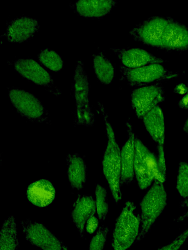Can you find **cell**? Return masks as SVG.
I'll return each mask as SVG.
<instances>
[{"instance_id": "6da1fadb", "label": "cell", "mask_w": 188, "mask_h": 250, "mask_svg": "<svg viewBox=\"0 0 188 250\" xmlns=\"http://www.w3.org/2000/svg\"><path fill=\"white\" fill-rule=\"evenodd\" d=\"M130 34L154 47L169 51L188 50V28L170 17H150L133 27Z\"/></svg>"}, {"instance_id": "7a4b0ae2", "label": "cell", "mask_w": 188, "mask_h": 250, "mask_svg": "<svg viewBox=\"0 0 188 250\" xmlns=\"http://www.w3.org/2000/svg\"><path fill=\"white\" fill-rule=\"evenodd\" d=\"M100 109L106 125L108 137V143L102 160L103 172L114 200L118 203L122 198L120 190L121 151L107 115L102 106Z\"/></svg>"}, {"instance_id": "3957f363", "label": "cell", "mask_w": 188, "mask_h": 250, "mask_svg": "<svg viewBox=\"0 0 188 250\" xmlns=\"http://www.w3.org/2000/svg\"><path fill=\"white\" fill-rule=\"evenodd\" d=\"M140 217L131 201L125 204L115 224L112 245L114 250H126L136 241L139 233Z\"/></svg>"}, {"instance_id": "277c9868", "label": "cell", "mask_w": 188, "mask_h": 250, "mask_svg": "<svg viewBox=\"0 0 188 250\" xmlns=\"http://www.w3.org/2000/svg\"><path fill=\"white\" fill-rule=\"evenodd\" d=\"M135 144L134 173L140 188L146 189L156 180L164 183L165 176L160 170L158 158L139 138L135 137Z\"/></svg>"}, {"instance_id": "5b68a950", "label": "cell", "mask_w": 188, "mask_h": 250, "mask_svg": "<svg viewBox=\"0 0 188 250\" xmlns=\"http://www.w3.org/2000/svg\"><path fill=\"white\" fill-rule=\"evenodd\" d=\"M166 204V193L163 182L156 180L147 192L141 203V225L135 242L143 238Z\"/></svg>"}, {"instance_id": "8992f818", "label": "cell", "mask_w": 188, "mask_h": 250, "mask_svg": "<svg viewBox=\"0 0 188 250\" xmlns=\"http://www.w3.org/2000/svg\"><path fill=\"white\" fill-rule=\"evenodd\" d=\"M122 77L129 84L135 86H143L150 83L176 78L178 74L164 68L159 63H152L138 68H130L120 66Z\"/></svg>"}, {"instance_id": "52a82bcc", "label": "cell", "mask_w": 188, "mask_h": 250, "mask_svg": "<svg viewBox=\"0 0 188 250\" xmlns=\"http://www.w3.org/2000/svg\"><path fill=\"white\" fill-rule=\"evenodd\" d=\"M74 80L76 123L86 126L91 125L94 123L95 116L91 109L88 78L84 69L83 63L81 61L77 62Z\"/></svg>"}, {"instance_id": "ba28073f", "label": "cell", "mask_w": 188, "mask_h": 250, "mask_svg": "<svg viewBox=\"0 0 188 250\" xmlns=\"http://www.w3.org/2000/svg\"><path fill=\"white\" fill-rule=\"evenodd\" d=\"M165 99L164 92L160 83L146 85L135 89L131 94L132 106L137 116H144Z\"/></svg>"}, {"instance_id": "9c48e42d", "label": "cell", "mask_w": 188, "mask_h": 250, "mask_svg": "<svg viewBox=\"0 0 188 250\" xmlns=\"http://www.w3.org/2000/svg\"><path fill=\"white\" fill-rule=\"evenodd\" d=\"M26 239L43 250H69L43 225L29 219L21 222Z\"/></svg>"}, {"instance_id": "30bf717a", "label": "cell", "mask_w": 188, "mask_h": 250, "mask_svg": "<svg viewBox=\"0 0 188 250\" xmlns=\"http://www.w3.org/2000/svg\"><path fill=\"white\" fill-rule=\"evenodd\" d=\"M10 101L18 112L35 121H44L47 112L40 101L32 94L19 89L9 91Z\"/></svg>"}, {"instance_id": "8fae6325", "label": "cell", "mask_w": 188, "mask_h": 250, "mask_svg": "<svg viewBox=\"0 0 188 250\" xmlns=\"http://www.w3.org/2000/svg\"><path fill=\"white\" fill-rule=\"evenodd\" d=\"M146 129L157 143L158 161L160 169L166 170L164 145V120L162 109L157 105L143 118Z\"/></svg>"}, {"instance_id": "7c38bea8", "label": "cell", "mask_w": 188, "mask_h": 250, "mask_svg": "<svg viewBox=\"0 0 188 250\" xmlns=\"http://www.w3.org/2000/svg\"><path fill=\"white\" fill-rule=\"evenodd\" d=\"M39 27L38 21L35 19L21 17L9 23L4 35L10 42L21 43L30 39Z\"/></svg>"}, {"instance_id": "4fadbf2b", "label": "cell", "mask_w": 188, "mask_h": 250, "mask_svg": "<svg viewBox=\"0 0 188 250\" xmlns=\"http://www.w3.org/2000/svg\"><path fill=\"white\" fill-rule=\"evenodd\" d=\"M118 56L124 66L138 68L152 63H160L165 62L145 50L140 48H111Z\"/></svg>"}, {"instance_id": "5bb4252c", "label": "cell", "mask_w": 188, "mask_h": 250, "mask_svg": "<svg viewBox=\"0 0 188 250\" xmlns=\"http://www.w3.org/2000/svg\"><path fill=\"white\" fill-rule=\"evenodd\" d=\"M126 125L128 137L121 151V185L129 184L135 174V137L129 122L126 123Z\"/></svg>"}, {"instance_id": "9a60e30c", "label": "cell", "mask_w": 188, "mask_h": 250, "mask_svg": "<svg viewBox=\"0 0 188 250\" xmlns=\"http://www.w3.org/2000/svg\"><path fill=\"white\" fill-rule=\"evenodd\" d=\"M14 66L22 76L38 85L46 87L53 85V82L49 73L33 60L18 59L14 62Z\"/></svg>"}, {"instance_id": "2e32d148", "label": "cell", "mask_w": 188, "mask_h": 250, "mask_svg": "<svg viewBox=\"0 0 188 250\" xmlns=\"http://www.w3.org/2000/svg\"><path fill=\"white\" fill-rule=\"evenodd\" d=\"M55 190L48 180L41 179L31 184L27 189V197L33 205L44 207L49 205L54 200Z\"/></svg>"}, {"instance_id": "e0dca14e", "label": "cell", "mask_w": 188, "mask_h": 250, "mask_svg": "<svg viewBox=\"0 0 188 250\" xmlns=\"http://www.w3.org/2000/svg\"><path fill=\"white\" fill-rule=\"evenodd\" d=\"M96 203L90 196H82L78 198L74 204L71 217L80 237L84 235V226L86 221L94 216L96 210Z\"/></svg>"}, {"instance_id": "ac0fdd59", "label": "cell", "mask_w": 188, "mask_h": 250, "mask_svg": "<svg viewBox=\"0 0 188 250\" xmlns=\"http://www.w3.org/2000/svg\"><path fill=\"white\" fill-rule=\"evenodd\" d=\"M115 0H78L71 4L72 8L84 17L101 18L115 6Z\"/></svg>"}, {"instance_id": "d6986e66", "label": "cell", "mask_w": 188, "mask_h": 250, "mask_svg": "<svg viewBox=\"0 0 188 250\" xmlns=\"http://www.w3.org/2000/svg\"><path fill=\"white\" fill-rule=\"evenodd\" d=\"M67 174L71 187L79 190L85 183L86 166L78 154H68L66 158Z\"/></svg>"}, {"instance_id": "ffe728a7", "label": "cell", "mask_w": 188, "mask_h": 250, "mask_svg": "<svg viewBox=\"0 0 188 250\" xmlns=\"http://www.w3.org/2000/svg\"><path fill=\"white\" fill-rule=\"evenodd\" d=\"M0 250H16L19 247L16 225L13 216L5 220L0 230Z\"/></svg>"}, {"instance_id": "44dd1931", "label": "cell", "mask_w": 188, "mask_h": 250, "mask_svg": "<svg viewBox=\"0 0 188 250\" xmlns=\"http://www.w3.org/2000/svg\"><path fill=\"white\" fill-rule=\"evenodd\" d=\"M93 63L94 70L98 80L104 84L110 83L114 77V68L102 52L94 55Z\"/></svg>"}, {"instance_id": "7402d4cb", "label": "cell", "mask_w": 188, "mask_h": 250, "mask_svg": "<svg viewBox=\"0 0 188 250\" xmlns=\"http://www.w3.org/2000/svg\"><path fill=\"white\" fill-rule=\"evenodd\" d=\"M40 61L46 66L54 71H58L63 66L61 57L55 51L48 49L42 50L38 54Z\"/></svg>"}, {"instance_id": "603a6c76", "label": "cell", "mask_w": 188, "mask_h": 250, "mask_svg": "<svg viewBox=\"0 0 188 250\" xmlns=\"http://www.w3.org/2000/svg\"><path fill=\"white\" fill-rule=\"evenodd\" d=\"M176 188L180 195L188 200V164L186 162L179 163Z\"/></svg>"}, {"instance_id": "cb8c5ba5", "label": "cell", "mask_w": 188, "mask_h": 250, "mask_svg": "<svg viewBox=\"0 0 188 250\" xmlns=\"http://www.w3.org/2000/svg\"><path fill=\"white\" fill-rule=\"evenodd\" d=\"M96 208L99 219L103 221L107 214L109 209L107 200V191L99 185H97L95 188Z\"/></svg>"}, {"instance_id": "d4e9b609", "label": "cell", "mask_w": 188, "mask_h": 250, "mask_svg": "<svg viewBox=\"0 0 188 250\" xmlns=\"http://www.w3.org/2000/svg\"><path fill=\"white\" fill-rule=\"evenodd\" d=\"M108 231L107 227L103 225L101 226L91 241L89 250H102L107 239Z\"/></svg>"}, {"instance_id": "484cf974", "label": "cell", "mask_w": 188, "mask_h": 250, "mask_svg": "<svg viewBox=\"0 0 188 250\" xmlns=\"http://www.w3.org/2000/svg\"><path fill=\"white\" fill-rule=\"evenodd\" d=\"M98 225V220L97 218L94 216L91 217L87 221V231L90 233H94Z\"/></svg>"}, {"instance_id": "4316f807", "label": "cell", "mask_w": 188, "mask_h": 250, "mask_svg": "<svg viewBox=\"0 0 188 250\" xmlns=\"http://www.w3.org/2000/svg\"><path fill=\"white\" fill-rule=\"evenodd\" d=\"M174 92L178 94L183 95L188 92V87L185 84L181 83L174 88Z\"/></svg>"}, {"instance_id": "83f0119b", "label": "cell", "mask_w": 188, "mask_h": 250, "mask_svg": "<svg viewBox=\"0 0 188 250\" xmlns=\"http://www.w3.org/2000/svg\"><path fill=\"white\" fill-rule=\"evenodd\" d=\"M178 105L182 109H188V92L179 101Z\"/></svg>"}, {"instance_id": "f1b7e54d", "label": "cell", "mask_w": 188, "mask_h": 250, "mask_svg": "<svg viewBox=\"0 0 188 250\" xmlns=\"http://www.w3.org/2000/svg\"><path fill=\"white\" fill-rule=\"evenodd\" d=\"M184 131L187 133L188 135V117L187 120H186L184 126Z\"/></svg>"}, {"instance_id": "f546056e", "label": "cell", "mask_w": 188, "mask_h": 250, "mask_svg": "<svg viewBox=\"0 0 188 250\" xmlns=\"http://www.w3.org/2000/svg\"><path fill=\"white\" fill-rule=\"evenodd\" d=\"M188 217V211L187 212H186V213H185L184 214H183L181 217H180L177 219V221H181Z\"/></svg>"}, {"instance_id": "4dcf8cb0", "label": "cell", "mask_w": 188, "mask_h": 250, "mask_svg": "<svg viewBox=\"0 0 188 250\" xmlns=\"http://www.w3.org/2000/svg\"><path fill=\"white\" fill-rule=\"evenodd\" d=\"M181 206L183 207H188V200H185L182 203Z\"/></svg>"}]
</instances>
